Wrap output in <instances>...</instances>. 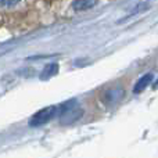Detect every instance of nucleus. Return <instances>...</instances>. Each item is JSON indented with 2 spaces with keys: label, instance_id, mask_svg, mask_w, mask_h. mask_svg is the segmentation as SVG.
I'll return each mask as SVG.
<instances>
[{
  "label": "nucleus",
  "instance_id": "nucleus-7",
  "mask_svg": "<svg viewBox=\"0 0 158 158\" xmlns=\"http://www.w3.org/2000/svg\"><path fill=\"white\" fill-rule=\"evenodd\" d=\"M18 2L19 0H0V4H2L3 7H13V6H15Z\"/></svg>",
  "mask_w": 158,
  "mask_h": 158
},
{
  "label": "nucleus",
  "instance_id": "nucleus-5",
  "mask_svg": "<svg viewBox=\"0 0 158 158\" xmlns=\"http://www.w3.org/2000/svg\"><path fill=\"white\" fill-rule=\"evenodd\" d=\"M122 96V90H118V89H111L106 93V103L112 104L115 101H118V98Z\"/></svg>",
  "mask_w": 158,
  "mask_h": 158
},
{
  "label": "nucleus",
  "instance_id": "nucleus-3",
  "mask_svg": "<svg viewBox=\"0 0 158 158\" xmlns=\"http://www.w3.org/2000/svg\"><path fill=\"white\" fill-rule=\"evenodd\" d=\"M151 79H153V74H146V75H143V77L136 82V85H135L133 93H140V92H143V90H144L146 87L150 85Z\"/></svg>",
  "mask_w": 158,
  "mask_h": 158
},
{
  "label": "nucleus",
  "instance_id": "nucleus-2",
  "mask_svg": "<svg viewBox=\"0 0 158 158\" xmlns=\"http://www.w3.org/2000/svg\"><path fill=\"white\" fill-rule=\"evenodd\" d=\"M58 112V107H47V108H43L42 111L36 112L29 121L31 126H42L44 123H47L52 118H54Z\"/></svg>",
  "mask_w": 158,
  "mask_h": 158
},
{
  "label": "nucleus",
  "instance_id": "nucleus-1",
  "mask_svg": "<svg viewBox=\"0 0 158 158\" xmlns=\"http://www.w3.org/2000/svg\"><path fill=\"white\" fill-rule=\"evenodd\" d=\"M82 115V110L75 101H68L67 104H64L61 107V112H60V118H61V123H71L74 121H77L78 118H81Z\"/></svg>",
  "mask_w": 158,
  "mask_h": 158
},
{
  "label": "nucleus",
  "instance_id": "nucleus-6",
  "mask_svg": "<svg viewBox=\"0 0 158 158\" xmlns=\"http://www.w3.org/2000/svg\"><path fill=\"white\" fill-rule=\"evenodd\" d=\"M57 69H58V67H57V64H49V65L44 68V71L42 72V78H49V77H52V75H54V74H57Z\"/></svg>",
  "mask_w": 158,
  "mask_h": 158
},
{
  "label": "nucleus",
  "instance_id": "nucleus-4",
  "mask_svg": "<svg viewBox=\"0 0 158 158\" xmlns=\"http://www.w3.org/2000/svg\"><path fill=\"white\" fill-rule=\"evenodd\" d=\"M96 3H97V0H74L72 7L77 11H85V10L92 8Z\"/></svg>",
  "mask_w": 158,
  "mask_h": 158
}]
</instances>
